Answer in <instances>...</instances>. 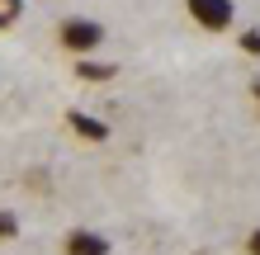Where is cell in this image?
<instances>
[{"mask_svg": "<svg viewBox=\"0 0 260 255\" xmlns=\"http://www.w3.org/2000/svg\"><path fill=\"white\" fill-rule=\"evenodd\" d=\"M57 43H62V52L90 57V52L104 48V24L100 19H85V14H71V19L57 24Z\"/></svg>", "mask_w": 260, "mask_h": 255, "instance_id": "6da1fadb", "label": "cell"}, {"mask_svg": "<svg viewBox=\"0 0 260 255\" xmlns=\"http://www.w3.org/2000/svg\"><path fill=\"white\" fill-rule=\"evenodd\" d=\"M185 10H189V19L199 28H208V33H227L237 19V5L232 0H185Z\"/></svg>", "mask_w": 260, "mask_h": 255, "instance_id": "7a4b0ae2", "label": "cell"}, {"mask_svg": "<svg viewBox=\"0 0 260 255\" xmlns=\"http://www.w3.org/2000/svg\"><path fill=\"white\" fill-rule=\"evenodd\" d=\"M67 123H71L76 137H85V142H109V123H104V118H95V114H85V109H71Z\"/></svg>", "mask_w": 260, "mask_h": 255, "instance_id": "3957f363", "label": "cell"}, {"mask_svg": "<svg viewBox=\"0 0 260 255\" xmlns=\"http://www.w3.org/2000/svg\"><path fill=\"white\" fill-rule=\"evenodd\" d=\"M62 255H109V241L100 232H71L62 241Z\"/></svg>", "mask_w": 260, "mask_h": 255, "instance_id": "277c9868", "label": "cell"}, {"mask_svg": "<svg viewBox=\"0 0 260 255\" xmlns=\"http://www.w3.org/2000/svg\"><path fill=\"white\" fill-rule=\"evenodd\" d=\"M76 76L81 81H114L118 66L114 62H95V57H76Z\"/></svg>", "mask_w": 260, "mask_h": 255, "instance_id": "5b68a950", "label": "cell"}, {"mask_svg": "<svg viewBox=\"0 0 260 255\" xmlns=\"http://www.w3.org/2000/svg\"><path fill=\"white\" fill-rule=\"evenodd\" d=\"M14 236H19V217L5 208V213H0V241H14Z\"/></svg>", "mask_w": 260, "mask_h": 255, "instance_id": "8992f818", "label": "cell"}, {"mask_svg": "<svg viewBox=\"0 0 260 255\" xmlns=\"http://www.w3.org/2000/svg\"><path fill=\"white\" fill-rule=\"evenodd\" d=\"M241 52L260 57V28H246V33H241Z\"/></svg>", "mask_w": 260, "mask_h": 255, "instance_id": "52a82bcc", "label": "cell"}, {"mask_svg": "<svg viewBox=\"0 0 260 255\" xmlns=\"http://www.w3.org/2000/svg\"><path fill=\"white\" fill-rule=\"evenodd\" d=\"M246 255H260V227H255V232L246 236Z\"/></svg>", "mask_w": 260, "mask_h": 255, "instance_id": "ba28073f", "label": "cell"}, {"mask_svg": "<svg viewBox=\"0 0 260 255\" xmlns=\"http://www.w3.org/2000/svg\"><path fill=\"white\" fill-rule=\"evenodd\" d=\"M0 10H10V14H24V0H0Z\"/></svg>", "mask_w": 260, "mask_h": 255, "instance_id": "9c48e42d", "label": "cell"}, {"mask_svg": "<svg viewBox=\"0 0 260 255\" xmlns=\"http://www.w3.org/2000/svg\"><path fill=\"white\" fill-rule=\"evenodd\" d=\"M14 19H19V14H10V10H0V28H10Z\"/></svg>", "mask_w": 260, "mask_h": 255, "instance_id": "30bf717a", "label": "cell"}, {"mask_svg": "<svg viewBox=\"0 0 260 255\" xmlns=\"http://www.w3.org/2000/svg\"><path fill=\"white\" fill-rule=\"evenodd\" d=\"M251 95H255V104H260V81H255V85H251Z\"/></svg>", "mask_w": 260, "mask_h": 255, "instance_id": "8fae6325", "label": "cell"}]
</instances>
